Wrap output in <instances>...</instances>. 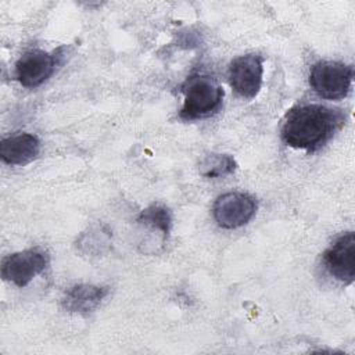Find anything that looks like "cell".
I'll return each instance as SVG.
<instances>
[{
	"instance_id": "cell-1",
	"label": "cell",
	"mask_w": 355,
	"mask_h": 355,
	"mask_svg": "<svg viewBox=\"0 0 355 355\" xmlns=\"http://www.w3.org/2000/svg\"><path fill=\"white\" fill-rule=\"evenodd\" d=\"M345 121V114L338 108L301 104L287 112L282 126V139L293 148L313 153L333 139Z\"/></svg>"
},
{
	"instance_id": "cell-2",
	"label": "cell",
	"mask_w": 355,
	"mask_h": 355,
	"mask_svg": "<svg viewBox=\"0 0 355 355\" xmlns=\"http://www.w3.org/2000/svg\"><path fill=\"white\" fill-rule=\"evenodd\" d=\"M183 105L179 118L196 121L216 114L223 101L225 92L218 80L207 73L190 75L182 85Z\"/></svg>"
},
{
	"instance_id": "cell-3",
	"label": "cell",
	"mask_w": 355,
	"mask_h": 355,
	"mask_svg": "<svg viewBox=\"0 0 355 355\" xmlns=\"http://www.w3.org/2000/svg\"><path fill=\"white\" fill-rule=\"evenodd\" d=\"M354 68L340 61L320 60L315 62L309 72V86L322 98L341 100L352 85Z\"/></svg>"
},
{
	"instance_id": "cell-4",
	"label": "cell",
	"mask_w": 355,
	"mask_h": 355,
	"mask_svg": "<svg viewBox=\"0 0 355 355\" xmlns=\"http://www.w3.org/2000/svg\"><path fill=\"white\" fill-rule=\"evenodd\" d=\"M62 47L49 53L33 49L25 51L15 62V78L24 87L35 89L44 83L53 73L62 58Z\"/></svg>"
},
{
	"instance_id": "cell-5",
	"label": "cell",
	"mask_w": 355,
	"mask_h": 355,
	"mask_svg": "<svg viewBox=\"0 0 355 355\" xmlns=\"http://www.w3.org/2000/svg\"><path fill=\"white\" fill-rule=\"evenodd\" d=\"M49 254L42 248H29L7 255L1 262V277L17 287L28 286L49 266Z\"/></svg>"
},
{
	"instance_id": "cell-6",
	"label": "cell",
	"mask_w": 355,
	"mask_h": 355,
	"mask_svg": "<svg viewBox=\"0 0 355 355\" xmlns=\"http://www.w3.org/2000/svg\"><path fill=\"white\" fill-rule=\"evenodd\" d=\"M258 208L257 200L241 191H230L219 196L212 207L218 226L223 229H237L247 225Z\"/></svg>"
},
{
	"instance_id": "cell-7",
	"label": "cell",
	"mask_w": 355,
	"mask_h": 355,
	"mask_svg": "<svg viewBox=\"0 0 355 355\" xmlns=\"http://www.w3.org/2000/svg\"><path fill=\"white\" fill-rule=\"evenodd\" d=\"M263 75V58L259 54L248 53L240 57H236L227 69L229 83L233 90L244 97L254 98L262 86Z\"/></svg>"
},
{
	"instance_id": "cell-8",
	"label": "cell",
	"mask_w": 355,
	"mask_h": 355,
	"mask_svg": "<svg viewBox=\"0 0 355 355\" xmlns=\"http://www.w3.org/2000/svg\"><path fill=\"white\" fill-rule=\"evenodd\" d=\"M323 265L336 280L351 284L355 279V234L345 232L323 252Z\"/></svg>"
},
{
	"instance_id": "cell-9",
	"label": "cell",
	"mask_w": 355,
	"mask_h": 355,
	"mask_svg": "<svg viewBox=\"0 0 355 355\" xmlns=\"http://www.w3.org/2000/svg\"><path fill=\"white\" fill-rule=\"evenodd\" d=\"M40 153V140L32 133H15L0 141V157L8 165H26Z\"/></svg>"
},
{
	"instance_id": "cell-10",
	"label": "cell",
	"mask_w": 355,
	"mask_h": 355,
	"mask_svg": "<svg viewBox=\"0 0 355 355\" xmlns=\"http://www.w3.org/2000/svg\"><path fill=\"white\" fill-rule=\"evenodd\" d=\"M108 288L96 284H75L61 298V306L72 313L87 315L93 312L107 297Z\"/></svg>"
},
{
	"instance_id": "cell-11",
	"label": "cell",
	"mask_w": 355,
	"mask_h": 355,
	"mask_svg": "<svg viewBox=\"0 0 355 355\" xmlns=\"http://www.w3.org/2000/svg\"><path fill=\"white\" fill-rule=\"evenodd\" d=\"M137 222L151 230L159 232L166 239L172 226V215L165 205L153 202L139 214Z\"/></svg>"
},
{
	"instance_id": "cell-12",
	"label": "cell",
	"mask_w": 355,
	"mask_h": 355,
	"mask_svg": "<svg viewBox=\"0 0 355 355\" xmlns=\"http://www.w3.org/2000/svg\"><path fill=\"white\" fill-rule=\"evenodd\" d=\"M111 244V233L103 226H92L83 232L78 241L76 247L89 255H101L104 254Z\"/></svg>"
},
{
	"instance_id": "cell-13",
	"label": "cell",
	"mask_w": 355,
	"mask_h": 355,
	"mask_svg": "<svg viewBox=\"0 0 355 355\" xmlns=\"http://www.w3.org/2000/svg\"><path fill=\"white\" fill-rule=\"evenodd\" d=\"M237 162L230 154H207L198 165V172L204 178H220L236 171Z\"/></svg>"
}]
</instances>
